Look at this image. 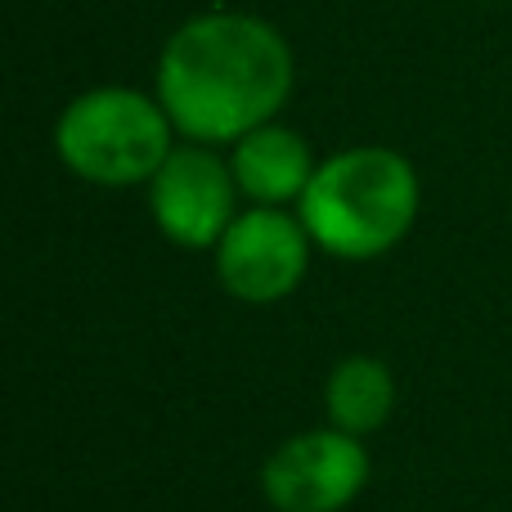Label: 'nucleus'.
I'll return each mask as SVG.
<instances>
[{"label": "nucleus", "mask_w": 512, "mask_h": 512, "mask_svg": "<svg viewBox=\"0 0 512 512\" xmlns=\"http://www.w3.org/2000/svg\"><path fill=\"white\" fill-rule=\"evenodd\" d=\"M292 54L270 23L248 14H203L167 41L158 99L167 117L203 144L243 140L283 108Z\"/></svg>", "instance_id": "obj_1"}, {"label": "nucleus", "mask_w": 512, "mask_h": 512, "mask_svg": "<svg viewBox=\"0 0 512 512\" xmlns=\"http://www.w3.org/2000/svg\"><path fill=\"white\" fill-rule=\"evenodd\" d=\"M297 216L328 256L373 261L414 230L418 176L396 149H346L315 167Z\"/></svg>", "instance_id": "obj_2"}, {"label": "nucleus", "mask_w": 512, "mask_h": 512, "mask_svg": "<svg viewBox=\"0 0 512 512\" xmlns=\"http://www.w3.org/2000/svg\"><path fill=\"white\" fill-rule=\"evenodd\" d=\"M171 126L176 122L167 108L144 99L140 90L104 86L68 104L54 131V149L72 176L126 189L153 180L171 158Z\"/></svg>", "instance_id": "obj_3"}, {"label": "nucleus", "mask_w": 512, "mask_h": 512, "mask_svg": "<svg viewBox=\"0 0 512 512\" xmlns=\"http://www.w3.org/2000/svg\"><path fill=\"white\" fill-rule=\"evenodd\" d=\"M369 486V450L360 436L315 427L288 436L265 459L261 490L274 512H342Z\"/></svg>", "instance_id": "obj_4"}, {"label": "nucleus", "mask_w": 512, "mask_h": 512, "mask_svg": "<svg viewBox=\"0 0 512 512\" xmlns=\"http://www.w3.org/2000/svg\"><path fill=\"white\" fill-rule=\"evenodd\" d=\"M310 248L315 239L301 225V216H288L283 207H252L234 216L225 239L216 243L221 288L248 306H274L301 288Z\"/></svg>", "instance_id": "obj_5"}, {"label": "nucleus", "mask_w": 512, "mask_h": 512, "mask_svg": "<svg viewBox=\"0 0 512 512\" xmlns=\"http://www.w3.org/2000/svg\"><path fill=\"white\" fill-rule=\"evenodd\" d=\"M239 180L207 149H171V158L149 180V207L158 230L176 248H216L234 225Z\"/></svg>", "instance_id": "obj_6"}, {"label": "nucleus", "mask_w": 512, "mask_h": 512, "mask_svg": "<svg viewBox=\"0 0 512 512\" xmlns=\"http://www.w3.org/2000/svg\"><path fill=\"white\" fill-rule=\"evenodd\" d=\"M234 180L239 194H248L256 207H283L301 203L306 185L315 180V158H310L306 140L283 126H256L239 144H234Z\"/></svg>", "instance_id": "obj_7"}, {"label": "nucleus", "mask_w": 512, "mask_h": 512, "mask_svg": "<svg viewBox=\"0 0 512 512\" xmlns=\"http://www.w3.org/2000/svg\"><path fill=\"white\" fill-rule=\"evenodd\" d=\"M328 427L351 436H373L396 414V373L378 355H346L324 382Z\"/></svg>", "instance_id": "obj_8"}]
</instances>
